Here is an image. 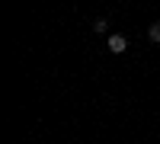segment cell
I'll return each instance as SVG.
<instances>
[{
    "label": "cell",
    "mask_w": 160,
    "mask_h": 144,
    "mask_svg": "<svg viewBox=\"0 0 160 144\" xmlns=\"http://www.w3.org/2000/svg\"><path fill=\"white\" fill-rule=\"evenodd\" d=\"M106 26H109L106 19H96V22H93V32H106Z\"/></svg>",
    "instance_id": "cell-3"
},
{
    "label": "cell",
    "mask_w": 160,
    "mask_h": 144,
    "mask_svg": "<svg viewBox=\"0 0 160 144\" xmlns=\"http://www.w3.org/2000/svg\"><path fill=\"white\" fill-rule=\"evenodd\" d=\"M148 38H151V42H160V19H157L151 29H148Z\"/></svg>",
    "instance_id": "cell-2"
},
{
    "label": "cell",
    "mask_w": 160,
    "mask_h": 144,
    "mask_svg": "<svg viewBox=\"0 0 160 144\" xmlns=\"http://www.w3.org/2000/svg\"><path fill=\"white\" fill-rule=\"evenodd\" d=\"M125 48H128V38L125 35H109V51H112V55H122Z\"/></svg>",
    "instance_id": "cell-1"
}]
</instances>
